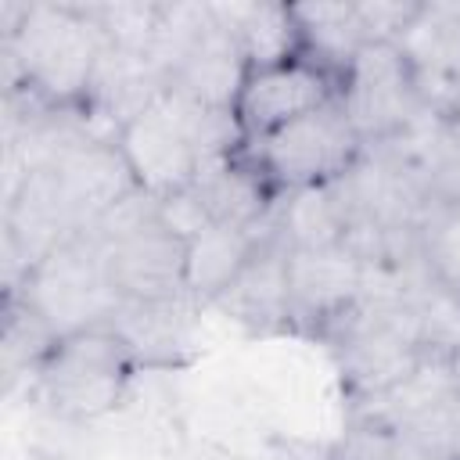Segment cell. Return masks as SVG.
Here are the masks:
<instances>
[{
  "label": "cell",
  "instance_id": "obj_8",
  "mask_svg": "<svg viewBox=\"0 0 460 460\" xmlns=\"http://www.w3.org/2000/svg\"><path fill=\"white\" fill-rule=\"evenodd\" d=\"M115 144H119V151L133 172V183L158 201L187 190L201 169L198 147L190 144L187 129L165 108L162 97L147 111H140L137 119L119 126Z\"/></svg>",
  "mask_w": 460,
  "mask_h": 460
},
{
  "label": "cell",
  "instance_id": "obj_16",
  "mask_svg": "<svg viewBox=\"0 0 460 460\" xmlns=\"http://www.w3.org/2000/svg\"><path fill=\"white\" fill-rule=\"evenodd\" d=\"M212 14L234 36L248 68L277 65L302 54L291 4H212Z\"/></svg>",
  "mask_w": 460,
  "mask_h": 460
},
{
  "label": "cell",
  "instance_id": "obj_15",
  "mask_svg": "<svg viewBox=\"0 0 460 460\" xmlns=\"http://www.w3.org/2000/svg\"><path fill=\"white\" fill-rule=\"evenodd\" d=\"M273 237V219L266 226H223L212 223L187 241V273L183 291L198 305H212L248 266V259Z\"/></svg>",
  "mask_w": 460,
  "mask_h": 460
},
{
  "label": "cell",
  "instance_id": "obj_3",
  "mask_svg": "<svg viewBox=\"0 0 460 460\" xmlns=\"http://www.w3.org/2000/svg\"><path fill=\"white\" fill-rule=\"evenodd\" d=\"M367 144L341 111L338 101L241 144V155L262 172V180L284 198L305 187H327L345 180L363 158Z\"/></svg>",
  "mask_w": 460,
  "mask_h": 460
},
{
  "label": "cell",
  "instance_id": "obj_12",
  "mask_svg": "<svg viewBox=\"0 0 460 460\" xmlns=\"http://www.w3.org/2000/svg\"><path fill=\"white\" fill-rule=\"evenodd\" d=\"M230 320L252 331H284L291 327V291H288V248L277 237H266V244L248 259V266L237 273V280L212 302Z\"/></svg>",
  "mask_w": 460,
  "mask_h": 460
},
{
  "label": "cell",
  "instance_id": "obj_7",
  "mask_svg": "<svg viewBox=\"0 0 460 460\" xmlns=\"http://www.w3.org/2000/svg\"><path fill=\"white\" fill-rule=\"evenodd\" d=\"M50 176H54L58 201H61L72 237L86 234L104 212H111L122 198L140 190L133 183V172H129L119 144L101 140V137H83V140L68 144L50 162Z\"/></svg>",
  "mask_w": 460,
  "mask_h": 460
},
{
  "label": "cell",
  "instance_id": "obj_26",
  "mask_svg": "<svg viewBox=\"0 0 460 460\" xmlns=\"http://www.w3.org/2000/svg\"><path fill=\"white\" fill-rule=\"evenodd\" d=\"M446 370H449V377H453V385H456V392H460V345L446 356Z\"/></svg>",
  "mask_w": 460,
  "mask_h": 460
},
{
  "label": "cell",
  "instance_id": "obj_23",
  "mask_svg": "<svg viewBox=\"0 0 460 460\" xmlns=\"http://www.w3.org/2000/svg\"><path fill=\"white\" fill-rule=\"evenodd\" d=\"M395 456H399V431L359 417H352L338 446L327 453V460H395Z\"/></svg>",
  "mask_w": 460,
  "mask_h": 460
},
{
  "label": "cell",
  "instance_id": "obj_22",
  "mask_svg": "<svg viewBox=\"0 0 460 460\" xmlns=\"http://www.w3.org/2000/svg\"><path fill=\"white\" fill-rule=\"evenodd\" d=\"M410 305H413V320H417L420 352L446 359L460 345V295L428 277L417 288Z\"/></svg>",
  "mask_w": 460,
  "mask_h": 460
},
{
  "label": "cell",
  "instance_id": "obj_24",
  "mask_svg": "<svg viewBox=\"0 0 460 460\" xmlns=\"http://www.w3.org/2000/svg\"><path fill=\"white\" fill-rule=\"evenodd\" d=\"M356 14L363 22V32L367 40H392L399 43V36L413 25V18L420 14V4L417 0H359L356 4Z\"/></svg>",
  "mask_w": 460,
  "mask_h": 460
},
{
  "label": "cell",
  "instance_id": "obj_11",
  "mask_svg": "<svg viewBox=\"0 0 460 460\" xmlns=\"http://www.w3.org/2000/svg\"><path fill=\"white\" fill-rule=\"evenodd\" d=\"M198 302L190 295L155 298V302H122L108 327L119 334L126 352L140 367H172L190 352Z\"/></svg>",
  "mask_w": 460,
  "mask_h": 460
},
{
  "label": "cell",
  "instance_id": "obj_4",
  "mask_svg": "<svg viewBox=\"0 0 460 460\" xmlns=\"http://www.w3.org/2000/svg\"><path fill=\"white\" fill-rule=\"evenodd\" d=\"M4 295L25 298L50 323V331L58 338L79 334L90 327H104L115 316V309L122 305L115 284L108 277L104 252L86 234L61 241L32 270H25L18 288H11Z\"/></svg>",
  "mask_w": 460,
  "mask_h": 460
},
{
  "label": "cell",
  "instance_id": "obj_14",
  "mask_svg": "<svg viewBox=\"0 0 460 460\" xmlns=\"http://www.w3.org/2000/svg\"><path fill=\"white\" fill-rule=\"evenodd\" d=\"M244 72H248V65L241 58L234 36L212 14L208 32L165 75V90L183 97V101H190V104H201V108L234 111V101H237V90L244 83Z\"/></svg>",
  "mask_w": 460,
  "mask_h": 460
},
{
  "label": "cell",
  "instance_id": "obj_10",
  "mask_svg": "<svg viewBox=\"0 0 460 460\" xmlns=\"http://www.w3.org/2000/svg\"><path fill=\"white\" fill-rule=\"evenodd\" d=\"M108 277L122 302H155L180 298L187 273V241L172 234L162 219L144 223L133 234L101 244Z\"/></svg>",
  "mask_w": 460,
  "mask_h": 460
},
{
  "label": "cell",
  "instance_id": "obj_6",
  "mask_svg": "<svg viewBox=\"0 0 460 460\" xmlns=\"http://www.w3.org/2000/svg\"><path fill=\"white\" fill-rule=\"evenodd\" d=\"M338 86H341V79L331 68H323L320 61H313L309 54H295L277 65L248 68L244 83L237 90V101H234L237 129L244 140L266 137L309 111L338 101Z\"/></svg>",
  "mask_w": 460,
  "mask_h": 460
},
{
  "label": "cell",
  "instance_id": "obj_9",
  "mask_svg": "<svg viewBox=\"0 0 460 460\" xmlns=\"http://www.w3.org/2000/svg\"><path fill=\"white\" fill-rule=\"evenodd\" d=\"M367 284V266L345 244L338 248H288V291H291V327L327 334L359 298Z\"/></svg>",
  "mask_w": 460,
  "mask_h": 460
},
{
  "label": "cell",
  "instance_id": "obj_17",
  "mask_svg": "<svg viewBox=\"0 0 460 460\" xmlns=\"http://www.w3.org/2000/svg\"><path fill=\"white\" fill-rule=\"evenodd\" d=\"M273 230L291 252L345 244L349 205L341 194V180L327 187H305V190L284 194L273 212Z\"/></svg>",
  "mask_w": 460,
  "mask_h": 460
},
{
  "label": "cell",
  "instance_id": "obj_18",
  "mask_svg": "<svg viewBox=\"0 0 460 460\" xmlns=\"http://www.w3.org/2000/svg\"><path fill=\"white\" fill-rule=\"evenodd\" d=\"M291 14H295L298 36H302V54H309L313 61L331 68L338 79L349 68V61L359 54V47L370 43L352 0L291 4Z\"/></svg>",
  "mask_w": 460,
  "mask_h": 460
},
{
  "label": "cell",
  "instance_id": "obj_20",
  "mask_svg": "<svg viewBox=\"0 0 460 460\" xmlns=\"http://www.w3.org/2000/svg\"><path fill=\"white\" fill-rule=\"evenodd\" d=\"M417 259L428 277L460 295V201H431L417 226Z\"/></svg>",
  "mask_w": 460,
  "mask_h": 460
},
{
  "label": "cell",
  "instance_id": "obj_1",
  "mask_svg": "<svg viewBox=\"0 0 460 460\" xmlns=\"http://www.w3.org/2000/svg\"><path fill=\"white\" fill-rule=\"evenodd\" d=\"M7 93L22 90L47 108L83 111L108 47L86 4H0Z\"/></svg>",
  "mask_w": 460,
  "mask_h": 460
},
{
  "label": "cell",
  "instance_id": "obj_5",
  "mask_svg": "<svg viewBox=\"0 0 460 460\" xmlns=\"http://www.w3.org/2000/svg\"><path fill=\"white\" fill-rule=\"evenodd\" d=\"M338 104L367 147L395 140L424 108H431L424 101L417 68L392 40L359 47V54L341 72Z\"/></svg>",
  "mask_w": 460,
  "mask_h": 460
},
{
  "label": "cell",
  "instance_id": "obj_19",
  "mask_svg": "<svg viewBox=\"0 0 460 460\" xmlns=\"http://www.w3.org/2000/svg\"><path fill=\"white\" fill-rule=\"evenodd\" d=\"M58 345V334L50 323L18 295H4V338H0V359H4V377L14 385L18 377H32L40 363L50 356Z\"/></svg>",
  "mask_w": 460,
  "mask_h": 460
},
{
  "label": "cell",
  "instance_id": "obj_2",
  "mask_svg": "<svg viewBox=\"0 0 460 460\" xmlns=\"http://www.w3.org/2000/svg\"><path fill=\"white\" fill-rule=\"evenodd\" d=\"M133 374V356L104 323L58 338L32 374V395L61 420H97L122 402Z\"/></svg>",
  "mask_w": 460,
  "mask_h": 460
},
{
  "label": "cell",
  "instance_id": "obj_21",
  "mask_svg": "<svg viewBox=\"0 0 460 460\" xmlns=\"http://www.w3.org/2000/svg\"><path fill=\"white\" fill-rule=\"evenodd\" d=\"M93 22L101 25L108 47L126 50V54H140L147 58L165 14V4H151V0H122V4H86Z\"/></svg>",
  "mask_w": 460,
  "mask_h": 460
},
{
  "label": "cell",
  "instance_id": "obj_13",
  "mask_svg": "<svg viewBox=\"0 0 460 460\" xmlns=\"http://www.w3.org/2000/svg\"><path fill=\"white\" fill-rule=\"evenodd\" d=\"M190 187L205 205L208 219L223 226H266L280 201V194L241 155V147L226 158L201 162Z\"/></svg>",
  "mask_w": 460,
  "mask_h": 460
},
{
  "label": "cell",
  "instance_id": "obj_25",
  "mask_svg": "<svg viewBox=\"0 0 460 460\" xmlns=\"http://www.w3.org/2000/svg\"><path fill=\"white\" fill-rule=\"evenodd\" d=\"M158 219H162L172 234H180L183 241H190V237H198L205 226H212V219H208L205 205L198 201L194 187H187V190H180V194L162 198V201H158Z\"/></svg>",
  "mask_w": 460,
  "mask_h": 460
}]
</instances>
